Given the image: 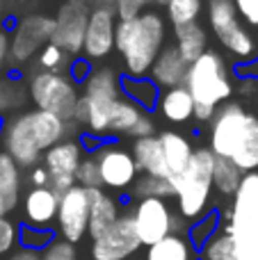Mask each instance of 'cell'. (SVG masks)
<instances>
[{
  "instance_id": "1",
  "label": "cell",
  "mask_w": 258,
  "mask_h": 260,
  "mask_svg": "<svg viewBox=\"0 0 258 260\" xmlns=\"http://www.w3.org/2000/svg\"><path fill=\"white\" fill-rule=\"evenodd\" d=\"M64 139H69V121L35 108L9 117L0 130V148L21 169L41 165V155Z\"/></svg>"
},
{
  "instance_id": "2",
  "label": "cell",
  "mask_w": 258,
  "mask_h": 260,
  "mask_svg": "<svg viewBox=\"0 0 258 260\" xmlns=\"http://www.w3.org/2000/svg\"><path fill=\"white\" fill-rule=\"evenodd\" d=\"M208 148L242 174L258 171V117L240 103L219 105L210 119Z\"/></svg>"
},
{
  "instance_id": "3",
  "label": "cell",
  "mask_w": 258,
  "mask_h": 260,
  "mask_svg": "<svg viewBox=\"0 0 258 260\" xmlns=\"http://www.w3.org/2000/svg\"><path fill=\"white\" fill-rule=\"evenodd\" d=\"M167 44V18L158 9H144L135 18L117 21L114 50L123 64L121 76L149 78L155 57Z\"/></svg>"
},
{
  "instance_id": "4",
  "label": "cell",
  "mask_w": 258,
  "mask_h": 260,
  "mask_svg": "<svg viewBox=\"0 0 258 260\" xmlns=\"http://www.w3.org/2000/svg\"><path fill=\"white\" fill-rule=\"evenodd\" d=\"M80 87L82 94L78 99L73 121L82 128V135L96 139L110 137V114L114 103L121 99V73L112 67L91 69Z\"/></svg>"
},
{
  "instance_id": "5",
  "label": "cell",
  "mask_w": 258,
  "mask_h": 260,
  "mask_svg": "<svg viewBox=\"0 0 258 260\" xmlns=\"http://www.w3.org/2000/svg\"><path fill=\"white\" fill-rule=\"evenodd\" d=\"M185 87L195 101V121L210 123L215 110L229 103L233 96V82L229 76L227 59L215 50H206L187 67Z\"/></svg>"
},
{
  "instance_id": "6",
  "label": "cell",
  "mask_w": 258,
  "mask_h": 260,
  "mask_svg": "<svg viewBox=\"0 0 258 260\" xmlns=\"http://www.w3.org/2000/svg\"><path fill=\"white\" fill-rule=\"evenodd\" d=\"M213 165L215 155L208 146H197L187 162L185 171L178 178L169 180L174 187V201H176V215L187 226L201 219L210 212L213 201Z\"/></svg>"
},
{
  "instance_id": "7",
  "label": "cell",
  "mask_w": 258,
  "mask_h": 260,
  "mask_svg": "<svg viewBox=\"0 0 258 260\" xmlns=\"http://www.w3.org/2000/svg\"><path fill=\"white\" fill-rule=\"evenodd\" d=\"M208 23L222 48L236 57L238 64L258 59V39L240 21L231 0H208Z\"/></svg>"
},
{
  "instance_id": "8",
  "label": "cell",
  "mask_w": 258,
  "mask_h": 260,
  "mask_svg": "<svg viewBox=\"0 0 258 260\" xmlns=\"http://www.w3.org/2000/svg\"><path fill=\"white\" fill-rule=\"evenodd\" d=\"M27 99L32 101L35 110H44V112H50L73 123L80 91L67 73L35 71L27 80Z\"/></svg>"
},
{
  "instance_id": "9",
  "label": "cell",
  "mask_w": 258,
  "mask_h": 260,
  "mask_svg": "<svg viewBox=\"0 0 258 260\" xmlns=\"http://www.w3.org/2000/svg\"><path fill=\"white\" fill-rule=\"evenodd\" d=\"M131 217L142 247H151L167 235L187 231V224L176 215L174 206L167 199H137V203L131 210Z\"/></svg>"
},
{
  "instance_id": "10",
  "label": "cell",
  "mask_w": 258,
  "mask_h": 260,
  "mask_svg": "<svg viewBox=\"0 0 258 260\" xmlns=\"http://www.w3.org/2000/svg\"><path fill=\"white\" fill-rule=\"evenodd\" d=\"M55 30V18L48 14H27L16 21L9 35V59L14 64H25L46 44H50Z\"/></svg>"
},
{
  "instance_id": "11",
  "label": "cell",
  "mask_w": 258,
  "mask_h": 260,
  "mask_svg": "<svg viewBox=\"0 0 258 260\" xmlns=\"http://www.w3.org/2000/svg\"><path fill=\"white\" fill-rule=\"evenodd\" d=\"M94 160L99 165L101 174V187L110 189V192H126L135 185L137 176V165L133 160L131 151L123 148L117 142H103L94 153Z\"/></svg>"
},
{
  "instance_id": "12",
  "label": "cell",
  "mask_w": 258,
  "mask_h": 260,
  "mask_svg": "<svg viewBox=\"0 0 258 260\" xmlns=\"http://www.w3.org/2000/svg\"><path fill=\"white\" fill-rule=\"evenodd\" d=\"M87 224H89L87 189L80 185H73L69 192L59 197L57 217H55V235L76 247L87 238Z\"/></svg>"
},
{
  "instance_id": "13",
  "label": "cell",
  "mask_w": 258,
  "mask_h": 260,
  "mask_svg": "<svg viewBox=\"0 0 258 260\" xmlns=\"http://www.w3.org/2000/svg\"><path fill=\"white\" fill-rule=\"evenodd\" d=\"M82 157H85V148H82L80 139H64L41 155V165L46 167L50 176L48 187L57 197H62L76 185V171Z\"/></svg>"
},
{
  "instance_id": "14",
  "label": "cell",
  "mask_w": 258,
  "mask_h": 260,
  "mask_svg": "<svg viewBox=\"0 0 258 260\" xmlns=\"http://www.w3.org/2000/svg\"><path fill=\"white\" fill-rule=\"evenodd\" d=\"M140 249L142 242L135 233L131 212H121V217L101 238L91 240L89 256L91 260H128L137 256Z\"/></svg>"
},
{
  "instance_id": "15",
  "label": "cell",
  "mask_w": 258,
  "mask_h": 260,
  "mask_svg": "<svg viewBox=\"0 0 258 260\" xmlns=\"http://www.w3.org/2000/svg\"><path fill=\"white\" fill-rule=\"evenodd\" d=\"M53 18H55V30L50 44L62 48L69 57H80L87 18H89V7L76 3H64Z\"/></svg>"
},
{
  "instance_id": "16",
  "label": "cell",
  "mask_w": 258,
  "mask_h": 260,
  "mask_svg": "<svg viewBox=\"0 0 258 260\" xmlns=\"http://www.w3.org/2000/svg\"><path fill=\"white\" fill-rule=\"evenodd\" d=\"M114 27H117V14L110 12V9L89 7L85 41H82V57L96 62V59H105L108 55H112Z\"/></svg>"
},
{
  "instance_id": "17",
  "label": "cell",
  "mask_w": 258,
  "mask_h": 260,
  "mask_svg": "<svg viewBox=\"0 0 258 260\" xmlns=\"http://www.w3.org/2000/svg\"><path fill=\"white\" fill-rule=\"evenodd\" d=\"M59 197L50 187H30L21 199L23 226L39 231H55Z\"/></svg>"
},
{
  "instance_id": "18",
  "label": "cell",
  "mask_w": 258,
  "mask_h": 260,
  "mask_svg": "<svg viewBox=\"0 0 258 260\" xmlns=\"http://www.w3.org/2000/svg\"><path fill=\"white\" fill-rule=\"evenodd\" d=\"M187 67H190V64L178 55L174 44H165V48L160 50V55L155 57L153 67H151V71H149V80L153 82L160 91L174 89V87H183L185 85Z\"/></svg>"
},
{
  "instance_id": "19",
  "label": "cell",
  "mask_w": 258,
  "mask_h": 260,
  "mask_svg": "<svg viewBox=\"0 0 258 260\" xmlns=\"http://www.w3.org/2000/svg\"><path fill=\"white\" fill-rule=\"evenodd\" d=\"M87 199H89V224H87V235H89L91 240H96L121 217V206H119L117 199L103 187L87 189Z\"/></svg>"
},
{
  "instance_id": "20",
  "label": "cell",
  "mask_w": 258,
  "mask_h": 260,
  "mask_svg": "<svg viewBox=\"0 0 258 260\" xmlns=\"http://www.w3.org/2000/svg\"><path fill=\"white\" fill-rule=\"evenodd\" d=\"M23 199V169L0 148V217L18 210Z\"/></svg>"
},
{
  "instance_id": "21",
  "label": "cell",
  "mask_w": 258,
  "mask_h": 260,
  "mask_svg": "<svg viewBox=\"0 0 258 260\" xmlns=\"http://www.w3.org/2000/svg\"><path fill=\"white\" fill-rule=\"evenodd\" d=\"M155 112L172 126H187L195 121V101L185 87H174V89L160 91Z\"/></svg>"
},
{
  "instance_id": "22",
  "label": "cell",
  "mask_w": 258,
  "mask_h": 260,
  "mask_svg": "<svg viewBox=\"0 0 258 260\" xmlns=\"http://www.w3.org/2000/svg\"><path fill=\"white\" fill-rule=\"evenodd\" d=\"M160 146H163L165 165H167V180H174L185 171L187 162H190L195 146L187 135L178 133V130H163L158 133Z\"/></svg>"
},
{
  "instance_id": "23",
  "label": "cell",
  "mask_w": 258,
  "mask_h": 260,
  "mask_svg": "<svg viewBox=\"0 0 258 260\" xmlns=\"http://www.w3.org/2000/svg\"><path fill=\"white\" fill-rule=\"evenodd\" d=\"M222 215L258 226V171L242 176L240 187L231 197V206Z\"/></svg>"
},
{
  "instance_id": "24",
  "label": "cell",
  "mask_w": 258,
  "mask_h": 260,
  "mask_svg": "<svg viewBox=\"0 0 258 260\" xmlns=\"http://www.w3.org/2000/svg\"><path fill=\"white\" fill-rule=\"evenodd\" d=\"M131 155L137 165V171L142 176H155V178H167V165H165L163 146H160L158 135L131 142Z\"/></svg>"
},
{
  "instance_id": "25",
  "label": "cell",
  "mask_w": 258,
  "mask_h": 260,
  "mask_svg": "<svg viewBox=\"0 0 258 260\" xmlns=\"http://www.w3.org/2000/svg\"><path fill=\"white\" fill-rule=\"evenodd\" d=\"M219 226L233 242L236 260H258V226L242 219H231L219 212Z\"/></svg>"
},
{
  "instance_id": "26",
  "label": "cell",
  "mask_w": 258,
  "mask_h": 260,
  "mask_svg": "<svg viewBox=\"0 0 258 260\" xmlns=\"http://www.w3.org/2000/svg\"><path fill=\"white\" fill-rule=\"evenodd\" d=\"M144 260H199V251L192 247L185 233H174L146 247Z\"/></svg>"
},
{
  "instance_id": "27",
  "label": "cell",
  "mask_w": 258,
  "mask_h": 260,
  "mask_svg": "<svg viewBox=\"0 0 258 260\" xmlns=\"http://www.w3.org/2000/svg\"><path fill=\"white\" fill-rule=\"evenodd\" d=\"M174 48L178 50L183 59L187 64H192L195 59H199L201 55L208 50V32L204 30V25L192 23L185 27H176L174 30Z\"/></svg>"
},
{
  "instance_id": "28",
  "label": "cell",
  "mask_w": 258,
  "mask_h": 260,
  "mask_svg": "<svg viewBox=\"0 0 258 260\" xmlns=\"http://www.w3.org/2000/svg\"><path fill=\"white\" fill-rule=\"evenodd\" d=\"M121 96L137 105L144 112H153L158 103L160 89L149 80V78H128L121 76Z\"/></svg>"
},
{
  "instance_id": "29",
  "label": "cell",
  "mask_w": 258,
  "mask_h": 260,
  "mask_svg": "<svg viewBox=\"0 0 258 260\" xmlns=\"http://www.w3.org/2000/svg\"><path fill=\"white\" fill-rule=\"evenodd\" d=\"M27 85L16 76H0V119L7 114H18L27 103Z\"/></svg>"
},
{
  "instance_id": "30",
  "label": "cell",
  "mask_w": 258,
  "mask_h": 260,
  "mask_svg": "<svg viewBox=\"0 0 258 260\" xmlns=\"http://www.w3.org/2000/svg\"><path fill=\"white\" fill-rule=\"evenodd\" d=\"M142 114H144V110H140L133 101H128L121 96V99L114 103L112 114H110L108 133L117 135V137H121V135H128V137H131L133 128H135V123L142 119Z\"/></svg>"
},
{
  "instance_id": "31",
  "label": "cell",
  "mask_w": 258,
  "mask_h": 260,
  "mask_svg": "<svg viewBox=\"0 0 258 260\" xmlns=\"http://www.w3.org/2000/svg\"><path fill=\"white\" fill-rule=\"evenodd\" d=\"M242 176L245 174H242L233 162L224 160V157H215V165H213V192H217L219 197L231 199L233 194L238 192V187H240Z\"/></svg>"
},
{
  "instance_id": "32",
  "label": "cell",
  "mask_w": 258,
  "mask_h": 260,
  "mask_svg": "<svg viewBox=\"0 0 258 260\" xmlns=\"http://www.w3.org/2000/svg\"><path fill=\"white\" fill-rule=\"evenodd\" d=\"M165 9H167L165 18L176 30V27H185L199 21L201 12H204V0H169Z\"/></svg>"
},
{
  "instance_id": "33",
  "label": "cell",
  "mask_w": 258,
  "mask_h": 260,
  "mask_svg": "<svg viewBox=\"0 0 258 260\" xmlns=\"http://www.w3.org/2000/svg\"><path fill=\"white\" fill-rule=\"evenodd\" d=\"M133 194L137 199H174V187L167 178H155V176H137L135 185H133Z\"/></svg>"
},
{
  "instance_id": "34",
  "label": "cell",
  "mask_w": 258,
  "mask_h": 260,
  "mask_svg": "<svg viewBox=\"0 0 258 260\" xmlns=\"http://www.w3.org/2000/svg\"><path fill=\"white\" fill-rule=\"evenodd\" d=\"M217 229H219V210H210V212H206L201 219L192 221V224L187 226L185 235L192 242V247L199 251V249L206 244V240H208Z\"/></svg>"
},
{
  "instance_id": "35",
  "label": "cell",
  "mask_w": 258,
  "mask_h": 260,
  "mask_svg": "<svg viewBox=\"0 0 258 260\" xmlns=\"http://www.w3.org/2000/svg\"><path fill=\"white\" fill-rule=\"evenodd\" d=\"M57 238L55 231H39V229H30V226H18V247L23 249H32V251H44L53 240Z\"/></svg>"
},
{
  "instance_id": "36",
  "label": "cell",
  "mask_w": 258,
  "mask_h": 260,
  "mask_svg": "<svg viewBox=\"0 0 258 260\" xmlns=\"http://www.w3.org/2000/svg\"><path fill=\"white\" fill-rule=\"evenodd\" d=\"M37 62H39L41 71H50V73H64L69 67V62H71V57H69L67 53H64L62 48H57L55 44H46L44 48L39 50V57H37Z\"/></svg>"
},
{
  "instance_id": "37",
  "label": "cell",
  "mask_w": 258,
  "mask_h": 260,
  "mask_svg": "<svg viewBox=\"0 0 258 260\" xmlns=\"http://www.w3.org/2000/svg\"><path fill=\"white\" fill-rule=\"evenodd\" d=\"M76 185L85 189H94L101 187V174H99V165H96L94 155H85L76 171Z\"/></svg>"
},
{
  "instance_id": "38",
  "label": "cell",
  "mask_w": 258,
  "mask_h": 260,
  "mask_svg": "<svg viewBox=\"0 0 258 260\" xmlns=\"http://www.w3.org/2000/svg\"><path fill=\"white\" fill-rule=\"evenodd\" d=\"M18 247V224L12 217H0V258L9 256Z\"/></svg>"
},
{
  "instance_id": "39",
  "label": "cell",
  "mask_w": 258,
  "mask_h": 260,
  "mask_svg": "<svg viewBox=\"0 0 258 260\" xmlns=\"http://www.w3.org/2000/svg\"><path fill=\"white\" fill-rule=\"evenodd\" d=\"M41 260H78V253H76V247H73V244L55 238L53 242L41 251Z\"/></svg>"
},
{
  "instance_id": "40",
  "label": "cell",
  "mask_w": 258,
  "mask_h": 260,
  "mask_svg": "<svg viewBox=\"0 0 258 260\" xmlns=\"http://www.w3.org/2000/svg\"><path fill=\"white\" fill-rule=\"evenodd\" d=\"M153 0H117V21L123 18H135L144 9H149Z\"/></svg>"
},
{
  "instance_id": "41",
  "label": "cell",
  "mask_w": 258,
  "mask_h": 260,
  "mask_svg": "<svg viewBox=\"0 0 258 260\" xmlns=\"http://www.w3.org/2000/svg\"><path fill=\"white\" fill-rule=\"evenodd\" d=\"M242 23L258 27V0H231Z\"/></svg>"
},
{
  "instance_id": "42",
  "label": "cell",
  "mask_w": 258,
  "mask_h": 260,
  "mask_svg": "<svg viewBox=\"0 0 258 260\" xmlns=\"http://www.w3.org/2000/svg\"><path fill=\"white\" fill-rule=\"evenodd\" d=\"M91 62L89 59H85L80 55V57H71V62H69V67H67V76L71 78L76 85H82V82L87 80V76L91 73Z\"/></svg>"
},
{
  "instance_id": "43",
  "label": "cell",
  "mask_w": 258,
  "mask_h": 260,
  "mask_svg": "<svg viewBox=\"0 0 258 260\" xmlns=\"http://www.w3.org/2000/svg\"><path fill=\"white\" fill-rule=\"evenodd\" d=\"M151 135H155V119H153V114L144 112L140 121L135 123V128H133L131 137L133 139H142V137H151Z\"/></svg>"
},
{
  "instance_id": "44",
  "label": "cell",
  "mask_w": 258,
  "mask_h": 260,
  "mask_svg": "<svg viewBox=\"0 0 258 260\" xmlns=\"http://www.w3.org/2000/svg\"><path fill=\"white\" fill-rule=\"evenodd\" d=\"M27 180H30V187H48L50 176H48V171H46L44 165H37V167H32L30 169Z\"/></svg>"
},
{
  "instance_id": "45",
  "label": "cell",
  "mask_w": 258,
  "mask_h": 260,
  "mask_svg": "<svg viewBox=\"0 0 258 260\" xmlns=\"http://www.w3.org/2000/svg\"><path fill=\"white\" fill-rule=\"evenodd\" d=\"M9 59V32L5 27H0V71L5 69Z\"/></svg>"
},
{
  "instance_id": "46",
  "label": "cell",
  "mask_w": 258,
  "mask_h": 260,
  "mask_svg": "<svg viewBox=\"0 0 258 260\" xmlns=\"http://www.w3.org/2000/svg\"><path fill=\"white\" fill-rule=\"evenodd\" d=\"M7 260H41V253H39V251H32V249L16 247V249H14V251L7 256Z\"/></svg>"
},
{
  "instance_id": "47",
  "label": "cell",
  "mask_w": 258,
  "mask_h": 260,
  "mask_svg": "<svg viewBox=\"0 0 258 260\" xmlns=\"http://www.w3.org/2000/svg\"><path fill=\"white\" fill-rule=\"evenodd\" d=\"M236 76H240V78H258V59H256V62L238 64V67H236Z\"/></svg>"
},
{
  "instance_id": "48",
  "label": "cell",
  "mask_w": 258,
  "mask_h": 260,
  "mask_svg": "<svg viewBox=\"0 0 258 260\" xmlns=\"http://www.w3.org/2000/svg\"><path fill=\"white\" fill-rule=\"evenodd\" d=\"M91 7H101V9H110V12L117 14V0H91Z\"/></svg>"
},
{
  "instance_id": "49",
  "label": "cell",
  "mask_w": 258,
  "mask_h": 260,
  "mask_svg": "<svg viewBox=\"0 0 258 260\" xmlns=\"http://www.w3.org/2000/svg\"><path fill=\"white\" fill-rule=\"evenodd\" d=\"M67 3H76V5H87V3H91V0H67Z\"/></svg>"
},
{
  "instance_id": "50",
  "label": "cell",
  "mask_w": 258,
  "mask_h": 260,
  "mask_svg": "<svg viewBox=\"0 0 258 260\" xmlns=\"http://www.w3.org/2000/svg\"><path fill=\"white\" fill-rule=\"evenodd\" d=\"M167 3H169V0H153V5H160V7H165Z\"/></svg>"
},
{
  "instance_id": "51",
  "label": "cell",
  "mask_w": 258,
  "mask_h": 260,
  "mask_svg": "<svg viewBox=\"0 0 258 260\" xmlns=\"http://www.w3.org/2000/svg\"><path fill=\"white\" fill-rule=\"evenodd\" d=\"M3 5H5V0H0V18H3Z\"/></svg>"
},
{
  "instance_id": "52",
  "label": "cell",
  "mask_w": 258,
  "mask_h": 260,
  "mask_svg": "<svg viewBox=\"0 0 258 260\" xmlns=\"http://www.w3.org/2000/svg\"><path fill=\"white\" fill-rule=\"evenodd\" d=\"M0 130H3V119H0Z\"/></svg>"
}]
</instances>
